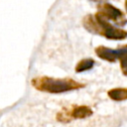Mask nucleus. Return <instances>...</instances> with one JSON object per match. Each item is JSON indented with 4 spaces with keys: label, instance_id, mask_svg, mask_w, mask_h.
<instances>
[{
    "label": "nucleus",
    "instance_id": "nucleus-1",
    "mask_svg": "<svg viewBox=\"0 0 127 127\" xmlns=\"http://www.w3.org/2000/svg\"><path fill=\"white\" fill-rule=\"evenodd\" d=\"M83 26L90 33L100 34L109 40H123L127 37L126 31L112 26L108 20L98 12L94 16H85L83 19Z\"/></svg>",
    "mask_w": 127,
    "mask_h": 127
},
{
    "label": "nucleus",
    "instance_id": "nucleus-2",
    "mask_svg": "<svg viewBox=\"0 0 127 127\" xmlns=\"http://www.w3.org/2000/svg\"><path fill=\"white\" fill-rule=\"evenodd\" d=\"M31 84L40 91L49 93H62L84 87L83 83L71 78H54L50 76H39L31 80Z\"/></svg>",
    "mask_w": 127,
    "mask_h": 127
},
{
    "label": "nucleus",
    "instance_id": "nucleus-3",
    "mask_svg": "<svg viewBox=\"0 0 127 127\" xmlns=\"http://www.w3.org/2000/svg\"><path fill=\"white\" fill-rule=\"evenodd\" d=\"M98 8H99L98 13H100L107 20H112L117 25H120V26L125 25L127 23V19H126L124 13L121 10H119L118 8L114 7L113 5H111L109 3H104V4L100 5Z\"/></svg>",
    "mask_w": 127,
    "mask_h": 127
},
{
    "label": "nucleus",
    "instance_id": "nucleus-4",
    "mask_svg": "<svg viewBox=\"0 0 127 127\" xmlns=\"http://www.w3.org/2000/svg\"><path fill=\"white\" fill-rule=\"evenodd\" d=\"M67 112L72 119H82L89 117L92 115V110L85 105H80V106H72V108L67 109Z\"/></svg>",
    "mask_w": 127,
    "mask_h": 127
},
{
    "label": "nucleus",
    "instance_id": "nucleus-5",
    "mask_svg": "<svg viewBox=\"0 0 127 127\" xmlns=\"http://www.w3.org/2000/svg\"><path fill=\"white\" fill-rule=\"evenodd\" d=\"M95 54L97 55L98 58H100L101 60L110 62V63H114L117 60V54H116V50H112L109 49L107 47L104 46H99L97 48H95Z\"/></svg>",
    "mask_w": 127,
    "mask_h": 127
},
{
    "label": "nucleus",
    "instance_id": "nucleus-6",
    "mask_svg": "<svg viewBox=\"0 0 127 127\" xmlns=\"http://www.w3.org/2000/svg\"><path fill=\"white\" fill-rule=\"evenodd\" d=\"M116 54H117V60L120 61L121 70L123 74L127 76V45L116 50Z\"/></svg>",
    "mask_w": 127,
    "mask_h": 127
},
{
    "label": "nucleus",
    "instance_id": "nucleus-7",
    "mask_svg": "<svg viewBox=\"0 0 127 127\" xmlns=\"http://www.w3.org/2000/svg\"><path fill=\"white\" fill-rule=\"evenodd\" d=\"M108 96L116 101L124 100L127 98V89L125 88H113L108 91Z\"/></svg>",
    "mask_w": 127,
    "mask_h": 127
},
{
    "label": "nucleus",
    "instance_id": "nucleus-8",
    "mask_svg": "<svg viewBox=\"0 0 127 127\" xmlns=\"http://www.w3.org/2000/svg\"><path fill=\"white\" fill-rule=\"evenodd\" d=\"M94 65V61L92 59H83L79 61L75 66V71L76 72H82L85 70H88L92 68Z\"/></svg>",
    "mask_w": 127,
    "mask_h": 127
},
{
    "label": "nucleus",
    "instance_id": "nucleus-9",
    "mask_svg": "<svg viewBox=\"0 0 127 127\" xmlns=\"http://www.w3.org/2000/svg\"><path fill=\"white\" fill-rule=\"evenodd\" d=\"M125 9H126V12H127V0H125Z\"/></svg>",
    "mask_w": 127,
    "mask_h": 127
}]
</instances>
